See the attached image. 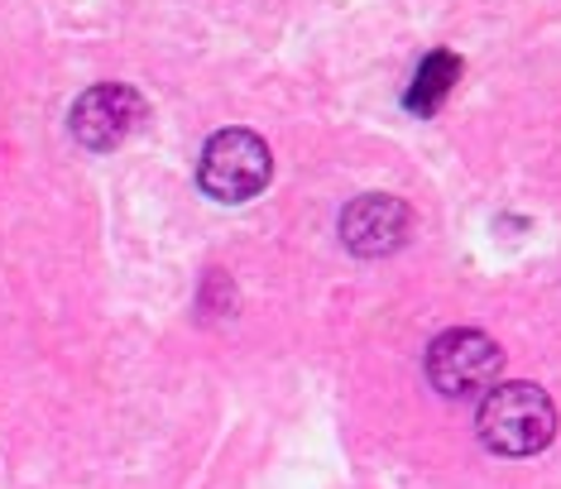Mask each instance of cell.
<instances>
[{
	"instance_id": "obj_4",
	"label": "cell",
	"mask_w": 561,
	"mask_h": 489,
	"mask_svg": "<svg viewBox=\"0 0 561 489\" xmlns=\"http://www.w3.org/2000/svg\"><path fill=\"white\" fill-rule=\"evenodd\" d=\"M145 125V96L125 82H101L72 101L68 130L87 149H116Z\"/></svg>"
},
{
	"instance_id": "obj_2",
	"label": "cell",
	"mask_w": 561,
	"mask_h": 489,
	"mask_svg": "<svg viewBox=\"0 0 561 489\" xmlns=\"http://www.w3.org/2000/svg\"><path fill=\"white\" fill-rule=\"evenodd\" d=\"M274 178V153L254 130H216L202 145V163H197V183L207 197L226 202H250L270 187Z\"/></svg>"
},
{
	"instance_id": "obj_1",
	"label": "cell",
	"mask_w": 561,
	"mask_h": 489,
	"mask_svg": "<svg viewBox=\"0 0 561 489\" xmlns=\"http://www.w3.org/2000/svg\"><path fill=\"white\" fill-rule=\"evenodd\" d=\"M480 442L500 456H538L557 436V408L538 384H494L480 398Z\"/></svg>"
},
{
	"instance_id": "obj_6",
	"label": "cell",
	"mask_w": 561,
	"mask_h": 489,
	"mask_svg": "<svg viewBox=\"0 0 561 489\" xmlns=\"http://www.w3.org/2000/svg\"><path fill=\"white\" fill-rule=\"evenodd\" d=\"M456 77H461V58L446 54V48H437V54H427V58H423V68H417V77L408 82V96H403V101H408V111L432 115L446 96H451Z\"/></svg>"
},
{
	"instance_id": "obj_3",
	"label": "cell",
	"mask_w": 561,
	"mask_h": 489,
	"mask_svg": "<svg viewBox=\"0 0 561 489\" xmlns=\"http://www.w3.org/2000/svg\"><path fill=\"white\" fill-rule=\"evenodd\" d=\"M500 369H504L500 341L476 327L442 331L427 345V384L442 398H484L500 384Z\"/></svg>"
},
{
	"instance_id": "obj_5",
	"label": "cell",
	"mask_w": 561,
	"mask_h": 489,
	"mask_svg": "<svg viewBox=\"0 0 561 489\" xmlns=\"http://www.w3.org/2000/svg\"><path fill=\"white\" fill-rule=\"evenodd\" d=\"M408 236H413V212L403 207L389 192H369V197H355L346 212H341V244L360 260H379V254L403 250Z\"/></svg>"
}]
</instances>
